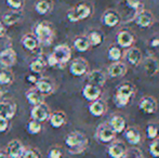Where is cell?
<instances>
[{"mask_svg":"<svg viewBox=\"0 0 159 158\" xmlns=\"http://www.w3.org/2000/svg\"><path fill=\"white\" fill-rule=\"evenodd\" d=\"M71 57V50L67 44H59L49 54L47 63L51 67L62 68L69 62Z\"/></svg>","mask_w":159,"mask_h":158,"instance_id":"6da1fadb","label":"cell"},{"mask_svg":"<svg viewBox=\"0 0 159 158\" xmlns=\"http://www.w3.org/2000/svg\"><path fill=\"white\" fill-rule=\"evenodd\" d=\"M65 144L68 147V152L70 154H80L82 153L87 147H88V138L86 134L79 131H73V132L68 133L65 139Z\"/></svg>","mask_w":159,"mask_h":158,"instance_id":"7a4b0ae2","label":"cell"},{"mask_svg":"<svg viewBox=\"0 0 159 158\" xmlns=\"http://www.w3.org/2000/svg\"><path fill=\"white\" fill-rule=\"evenodd\" d=\"M34 35L39 41L40 46L49 47L54 39V30L48 22H39L34 28Z\"/></svg>","mask_w":159,"mask_h":158,"instance_id":"3957f363","label":"cell"},{"mask_svg":"<svg viewBox=\"0 0 159 158\" xmlns=\"http://www.w3.org/2000/svg\"><path fill=\"white\" fill-rule=\"evenodd\" d=\"M134 93V87L131 84H122L116 90L114 95V102L117 107H125L129 103L130 99Z\"/></svg>","mask_w":159,"mask_h":158,"instance_id":"277c9868","label":"cell"},{"mask_svg":"<svg viewBox=\"0 0 159 158\" xmlns=\"http://www.w3.org/2000/svg\"><path fill=\"white\" fill-rule=\"evenodd\" d=\"M91 13H92L91 7L88 3H84L82 2V3H78L75 8L70 9L67 12V19H68L69 22L76 23V22L88 19L91 15Z\"/></svg>","mask_w":159,"mask_h":158,"instance_id":"5b68a950","label":"cell"},{"mask_svg":"<svg viewBox=\"0 0 159 158\" xmlns=\"http://www.w3.org/2000/svg\"><path fill=\"white\" fill-rule=\"evenodd\" d=\"M51 115L50 108L46 103L38 104V105L33 106L32 112H30V117L33 120L39 122H44L47 120H49V117Z\"/></svg>","mask_w":159,"mask_h":158,"instance_id":"8992f818","label":"cell"},{"mask_svg":"<svg viewBox=\"0 0 159 158\" xmlns=\"http://www.w3.org/2000/svg\"><path fill=\"white\" fill-rule=\"evenodd\" d=\"M88 70H89L88 62L84 59H82V57H77V59H75L70 63V66H69V72H70V74L76 77H81V76H84V75H86L87 73H88Z\"/></svg>","mask_w":159,"mask_h":158,"instance_id":"52a82bcc","label":"cell"},{"mask_svg":"<svg viewBox=\"0 0 159 158\" xmlns=\"http://www.w3.org/2000/svg\"><path fill=\"white\" fill-rule=\"evenodd\" d=\"M115 131L111 129L109 124H103L98 126V130H96V138L98 141L102 143H109L115 139Z\"/></svg>","mask_w":159,"mask_h":158,"instance_id":"ba28073f","label":"cell"},{"mask_svg":"<svg viewBox=\"0 0 159 158\" xmlns=\"http://www.w3.org/2000/svg\"><path fill=\"white\" fill-rule=\"evenodd\" d=\"M35 86L44 97L52 94L55 90L54 81L51 78H49V77H41V78H39L35 84Z\"/></svg>","mask_w":159,"mask_h":158,"instance_id":"9c48e42d","label":"cell"},{"mask_svg":"<svg viewBox=\"0 0 159 158\" xmlns=\"http://www.w3.org/2000/svg\"><path fill=\"white\" fill-rule=\"evenodd\" d=\"M24 150L25 147L19 140H12L6 146V153L10 158H21Z\"/></svg>","mask_w":159,"mask_h":158,"instance_id":"30bf717a","label":"cell"},{"mask_svg":"<svg viewBox=\"0 0 159 158\" xmlns=\"http://www.w3.org/2000/svg\"><path fill=\"white\" fill-rule=\"evenodd\" d=\"M134 22H135L136 25H139L140 27L146 28V27H149V26L154 23V16L148 11L141 10L140 12H138L135 14Z\"/></svg>","mask_w":159,"mask_h":158,"instance_id":"8fae6325","label":"cell"},{"mask_svg":"<svg viewBox=\"0 0 159 158\" xmlns=\"http://www.w3.org/2000/svg\"><path fill=\"white\" fill-rule=\"evenodd\" d=\"M16 113V104L12 101H0V116L12 119Z\"/></svg>","mask_w":159,"mask_h":158,"instance_id":"7c38bea8","label":"cell"},{"mask_svg":"<svg viewBox=\"0 0 159 158\" xmlns=\"http://www.w3.org/2000/svg\"><path fill=\"white\" fill-rule=\"evenodd\" d=\"M23 17V13L21 10H11L2 15V23L4 26H13L17 24Z\"/></svg>","mask_w":159,"mask_h":158,"instance_id":"4fadbf2b","label":"cell"},{"mask_svg":"<svg viewBox=\"0 0 159 158\" xmlns=\"http://www.w3.org/2000/svg\"><path fill=\"white\" fill-rule=\"evenodd\" d=\"M22 46L25 50L30 51V53H35L38 51L40 47L39 41L36 38V36L34 34H26L23 36V38L21 40Z\"/></svg>","mask_w":159,"mask_h":158,"instance_id":"5bb4252c","label":"cell"},{"mask_svg":"<svg viewBox=\"0 0 159 158\" xmlns=\"http://www.w3.org/2000/svg\"><path fill=\"white\" fill-rule=\"evenodd\" d=\"M139 108L145 114H153L157 110V102L152 97H144L139 103Z\"/></svg>","mask_w":159,"mask_h":158,"instance_id":"9a60e30c","label":"cell"},{"mask_svg":"<svg viewBox=\"0 0 159 158\" xmlns=\"http://www.w3.org/2000/svg\"><path fill=\"white\" fill-rule=\"evenodd\" d=\"M101 93H102V91H101L100 87L93 86V84H87L84 87V89H82V95H84V97L90 102L96 101V100L100 99Z\"/></svg>","mask_w":159,"mask_h":158,"instance_id":"2e32d148","label":"cell"},{"mask_svg":"<svg viewBox=\"0 0 159 158\" xmlns=\"http://www.w3.org/2000/svg\"><path fill=\"white\" fill-rule=\"evenodd\" d=\"M25 97H26V100L30 104L32 105H38V104H41V103H44V95L38 90L37 88H30L27 92L25 93Z\"/></svg>","mask_w":159,"mask_h":158,"instance_id":"e0dca14e","label":"cell"},{"mask_svg":"<svg viewBox=\"0 0 159 158\" xmlns=\"http://www.w3.org/2000/svg\"><path fill=\"white\" fill-rule=\"evenodd\" d=\"M87 80H88V84L101 88L105 84V81H106V76H105V74L102 70H95L89 73L88 76H87Z\"/></svg>","mask_w":159,"mask_h":158,"instance_id":"ac0fdd59","label":"cell"},{"mask_svg":"<svg viewBox=\"0 0 159 158\" xmlns=\"http://www.w3.org/2000/svg\"><path fill=\"white\" fill-rule=\"evenodd\" d=\"M102 22L105 26L108 27H115L120 22V15L115 10H107L104 12L102 16Z\"/></svg>","mask_w":159,"mask_h":158,"instance_id":"d6986e66","label":"cell"},{"mask_svg":"<svg viewBox=\"0 0 159 158\" xmlns=\"http://www.w3.org/2000/svg\"><path fill=\"white\" fill-rule=\"evenodd\" d=\"M16 53L12 48L9 50L4 51L2 54H0V64L3 67H12L15 63H16Z\"/></svg>","mask_w":159,"mask_h":158,"instance_id":"ffe728a7","label":"cell"},{"mask_svg":"<svg viewBox=\"0 0 159 158\" xmlns=\"http://www.w3.org/2000/svg\"><path fill=\"white\" fill-rule=\"evenodd\" d=\"M66 114L62 111H57V112L51 113L50 117H49V122L53 128H61L66 124Z\"/></svg>","mask_w":159,"mask_h":158,"instance_id":"44dd1931","label":"cell"},{"mask_svg":"<svg viewBox=\"0 0 159 158\" xmlns=\"http://www.w3.org/2000/svg\"><path fill=\"white\" fill-rule=\"evenodd\" d=\"M125 138L131 145H138L141 142V132L135 127H129L125 130Z\"/></svg>","mask_w":159,"mask_h":158,"instance_id":"7402d4cb","label":"cell"},{"mask_svg":"<svg viewBox=\"0 0 159 158\" xmlns=\"http://www.w3.org/2000/svg\"><path fill=\"white\" fill-rule=\"evenodd\" d=\"M117 40L118 44H119L121 48H129L131 47V44L133 43L134 38L133 35L129 32V30H120L117 34Z\"/></svg>","mask_w":159,"mask_h":158,"instance_id":"603a6c76","label":"cell"},{"mask_svg":"<svg viewBox=\"0 0 159 158\" xmlns=\"http://www.w3.org/2000/svg\"><path fill=\"white\" fill-rule=\"evenodd\" d=\"M126 151H127V147L124 143H121V142H116V143H113L108 147L107 154L111 158H122L124 154L126 153Z\"/></svg>","mask_w":159,"mask_h":158,"instance_id":"cb8c5ba5","label":"cell"},{"mask_svg":"<svg viewBox=\"0 0 159 158\" xmlns=\"http://www.w3.org/2000/svg\"><path fill=\"white\" fill-rule=\"evenodd\" d=\"M108 75L113 78H118V77H121L126 74L127 67L124 63H120V62H114L111 65H109L108 67Z\"/></svg>","mask_w":159,"mask_h":158,"instance_id":"d4e9b609","label":"cell"},{"mask_svg":"<svg viewBox=\"0 0 159 158\" xmlns=\"http://www.w3.org/2000/svg\"><path fill=\"white\" fill-rule=\"evenodd\" d=\"M105 111H106V106L105 103L101 100H96L93 101L92 103L89 105V112L92 116L94 117H101L104 115Z\"/></svg>","mask_w":159,"mask_h":158,"instance_id":"484cf974","label":"cell"},{"mask_svg":"<svg viewBox=\"0 0 159 158\" xmlns=\"http://www.w3.org/2000/svg\"><path fill=\"white\" fill-rule=\"evenodd\" d=\"M108 124L115 133H121L126 130V120L121 116H113Z\"/></svg>","mask_w":159,"mask_h":158,"instance_id":"4316f807","label":"cell"},{"mask_svg":"<svg viewBox=\"0 0 159 158\" xmlns=\"http://www.w3.org/2000/svg\"><path fill=\"white\" fill-rule=\"evenodd\" d=\"M53 9V2L52 0H39L36 3L35 10L38 14L40 15H46L48 13L51 12V10Z\"/></svg>","mask_w":159,"mask_h":158,"instance_id":"83f0119b","label":"cell"},{"mask_svg":"<svg viewBox=\"0 0 159 158\" xmlns=\"http://www.w3.org/2000/svg\"><path fill=\"white\" fill-rule=\"evenodd\" d=\"M144 70L148 76H154L159 70V63L154 57H147L144 61Z\"/></svg>","mask_w":159,"mask_h":158,"instance_id":"f1b7e54d","label":"cell"},{"mask_svg":"<svg viewBox=\"0 0 159 158\" xmlns=\"http://www.w3.org/2000/svg\"><path fill=\"white\" fill-rule=\"evenodd\" d=\"M127 60L132 65H139L142 61V52L138 48H131L127 52Z\"/></svg>","mask_w":159,"mask_h":158,"instance_id":"f546056e","label":"cell"},{"mask_svg":"<svg viewBox=\"0 0 159 158\" xmlns=\"http://www.w3.org/2000/svg\"><path fill=\"white\" fill-rule=\"evenodd\" d=\"M47 66V62L42 59L41 56L36 57L35 60H33L30 64V70L33 74H40L43 72V70Z\"/></svg>","mask_w":159,"mask_h":158,"instance_id":"4dcf8cb0","label":"cell"},{"mask_svg":"<svg viewBox=\"0 0 159 158\" xmlns=\"http://www.w3.org/2000/svg\"><path fill=\"white\" fill-rule=\"evenodd\" d=\"M74 47H75L76 50L79 51V52H86V51L89 50V48H90L91 46L88 40V37L79 36L74 40Z\"/></svg>","mask_w":159,"mask_h":158,"instance_id":"1f68e13d","label":"cell"},{"mask_svg":"<svg viewBox=\"0 0 159 158\" xmlns=\"http://www.w3.org/2000/svg\"><path fill=\"white\" fill-rule=\"evenodd\" d=\"M13 81H14V75L11 70H0V86H9L12 84Z\"/></svg>","mask_w":159,"mask_h":158,"instance_id":"d6a6232c","label":"cell"},{"mask_svg":"<svg viewBox=\"0 0 159 158\" xmlns=\"http://www.w3.org/2000/svg\"><path fill=\"white\" fill-rule=\"evenodd\" d=\"M87 37H88V40L90 42V46L92 47H98L103 42V35L100 32H98V30L90 32Z\"/></svg>","mask_w":159,"mask_h":158,"instance_id":"836d02e7","label":"cell"},{"mask_svg":"<svg viewBox=\"0 0 159 158\" xmlns=\"http://www.w3.org/2000/svg\"><path fill=\"white\" fill-rule=\"evenodd\" d=\"M12 48V40L9 36H7L6 34L0 36V54L4 52V51L9 50Z\"/></svg>","mask_w":159,"mask_h":158,"instance_id":"e575fe53","label":"cell"},{"mask_svg":"<svg viewBox=\"0 0 159 158\" xmlns=\"http://www.w3.org/2000/svg\"><path fill=\"white\" fill-rule=\"evenodd\" d=\"M121 50H120L119 47L117 46H113L109 48L108 50V59L113 62H118L120 59H121Z\"/></svg>","mask_w":159,"mask_h":158,"instance_id":"d590c367","label":"cell"},{"mask_svg":"<svg viewBox=\"0 0 159 158\" xmlns=\"http://www.w3.org/2000/svg\"><path fill=\"white\" fill-rule=\"evenodd\" d=\"M27 131L30 134H39L42 131V124L32 119L27 124Z\"/></svg>","mask_w":159,"mask_h":158,"instance_id":"8d00e7d4","label":"cell"},{"mask_svg":"<svg viewBox=\"0 0 159 158\" xmlns=\"http://www.w3.org/2000/svg\"><path fill=\"white\" fill-rule=\"evenodd\" d=\"M122 158H143V153L141 150L135 147L127 148L126 153L124 154Z\"/></svg>","mask_w":159,"mask_h":158,"instance_id":"74e56055","label":"cell"},{"mask_svg":"<svg viewBox=\"0 0 159 158\" xmlns=\"http://www.w3.org/2000/svg\"><path fill=\"white\" fill-rule=\"evenodd\" d=\"M125 2H126L127 6L129 7V8L135 10L136 13L140 12L141 10H143V2H142V0H125Z\"/></svg>","mask_w":159,"mask_h":158,"instance_id":"f35d334b","label":"cell"},{"mask_svg":"<svg viewBox=\"0 0 159 158\" xmlns=\"http://www.w3.org/2000/svg\"><path fill=\"white\" fill-rule=\"evenodd\" d=\"M158 133H159L158 128L155 126V124H148V126H147V128H146V135H147V138H148V139H151V140L157 139Z\"/></svg>","mask_w":159,"mask_h":158,"instance_id":"ab89813d","label":"cell"},{"mask_svg":"<svg viewBox=\"0 0 159 158\" xmlns=\"http://www.w3.org/2000/svg\"><path fill=\"white\" fill-rule=\"evenodd\" d=\"M21 158H41V155L37 150L34 148H25Z\"/></svg>","mask_w":159,"mask_h":158,"instance_id":"60d3db41","label":"cell"},{"mask_svg":"<svg viewBox=\"0 0 159 158\" xmlns=\"http://www.w3.org/2000/svg\"><path fill=\"white\" fill-rule=\"evenodd\" d=\"M25 3V0H7V4L12 10H22Z\"/></svg>","mask_w":159,"mask_h":158,"instance_id":"b9f144b4","label":"cell"},{"mask_svg":"<svg viewBox=\"0 0 159 158\" xmlns=\"http://www.w3.org/2000/svg\"><path fill=\"white\" fill-rule=\"evenodd\" d=\"M149 154L153 157L158 158L159 157V140H155L149 144Z\"/></svg>","mask_w":159,"mask_h":158,"instance_id":"7bdbcfd3","label":"cell"},{"mask_svg":"<svg viewBox=\"0 0 159 158\" xmlns=\"http://www.w3.org/2000/svg\"><path fill=\"white\" fill-rule=\"evenodd\" d=\"M48 158H62V151L60 147H51V150L48 153Z\"/></svg>","mask_w":159,"mask_h":158,"instance_id":"ee69618b","label":"cell"},{"mask_svg":"<svg viewBox=\"0 0 159 158\" xmlns=\"http://www.w3.org/2000/svg\"><path fill=\"white\" fill-rule=\"evenodd\" d=\"M10 127V120L0 116V133L7 132Z\"/></svg>","mask_w":159,"mask_h":158,"instance_id":"f6af8a7d","label":"cell"},{"mask_svg":"<svg viewBox=\"0 0 159 158\" xmlns=\"http://www.w3.org/2000/svg\"><path fill=\"white\" fill-rule=\"evenodd\" d=\"M39 79L37 77V74H33V75H28L27 76V81H30V82H32V84H35L36 82H37V80Z\"/></svg>","mask_w":159,"mask_h":158,"instance_id":"bcb514c9","label":"cell"},{"mask_svg":"<svg viewBox=\"0 0 159 158\" xmlns=\"http://www.w3.org/2000/svg\"><path fill=\"white\" fill-rule=\"evenodd\" d=\"M4 34H6V26H4V24L2 23V21L0 20V36Z\"/></svg>","mask_w":159,"mask_h":158,"instance_id":"7dc6e473","label":"cell"},{"mask_svg":"<svg viewBox=\"0 0 159 158\" xmlns=\"http://www.w3.org/2000/svg\"><path fill=\"white\" fill-rule=\"evenodd\" d=\"M152 47H154V48H158V46H159V39L158 38H155V39H153L152 40Z\"/></svg>","mask_w":159,"mask_h":158,"instance_id":"c3c4849f","label":"cell"},{"mask_svg":"<svg viewBox=\"0 0 159 158\" xmlns=\"http://www.w3.org/2000/svg\"><path fill=\"white\" fill-rule=\"evenodd\" d=\"M0 158H9V156L6 153V151H0Z\"/></svg>","mask_w":159,"mask_h":158,"instance_id":"681fc988","label":"cell"},{"mask_svg":"<svg viewBox=\"0 0 159 158\" xmlns=\"http://www.w3.org/2000/svg\"><path fill=\"white\" fill-rule=\"evenodd\" d=\"M2 97H3V90H2V88L0 87V101L2 100Z\"/></svg>","mask_w":159,"mask_h":158,"instance_id":"f907efd6","label":"cell"},{"mask_svg":"<svg viewBox=\"0 0 159 158\" xmlns=\"http://www.w3.org/2000/svg\"><path fill=\"white\" fill-rule=\"evenodd\" d=\"M158 48H159V46H158Z\"/></svg>","mask_w":159,"mask_h":158,"instance_id":"816d5d0a","label":"cell"}]
</instances>
